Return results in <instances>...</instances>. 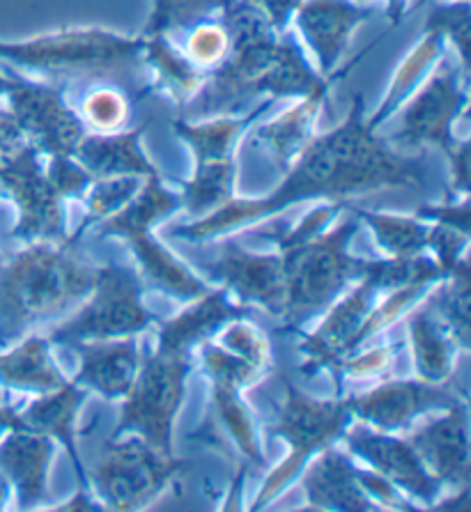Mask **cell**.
Listing matches in <instances>:
<instances>
[{"label": "cell", "instance_id": "cell-1", "mask_svg": "<svg viewBox=\"0 0 471 512\" xmlns=\"http://www.w3.org/2000/svg\"><path fill=\"white\" fill-rule=\"evenodd\" d=\"M283 173V182L265 198H233L189 226L171 230V235L196 244L242 226H253L297 203L320 198L338 203L341 198L357 193L398 186L423 189L428 184V161L423 154H400L384 141L380 131L370 129L366 122V99L354 95L345 122L324 134H315Z\"/></svg>", "mask_w": 471, "mask_h": 512}, {"label": "cell", "instance_id": "cell-44", "mask_svg": "<svg viewBox=\"0 0 471 512\" xmlns=\"http://www.w3.org/2000/svg\"><path fill=\"white\" fill-rule=\"evenodd\" d=\"M357 480L377 510H416L414 503H409L407 496L396 485H391L389 480L382 478L373 469L357 467Z\"/></svg>", "mask_w": 471, "mask_h": 512}, {"label": "cell", "instance_id": "cell-41", "mask_svg": "<svg viewBox=\"0 0 471 512\" xmlns=\"http://www.w3.org/2000/svg\"><path fill=\"white\" fill-rule=\"evenodd\" d=\"M469 23H471V10L469 3H460V0H444V3L432 5V10L426 19V28L437 30L446 40L451 53H455V60L469 72Z\"/></svg>", "mask_w": 471, "mask_h": 512}, {"label": "cell", "instance_id": "cell-20", "mask_svg": "<svg viewBox=\"0 0 471 512\" xmlns=\"http://www.w3.org/2000/svg\"><path fill=\"white\" fill-rule=\"evenodd\" d=\"M432 476L442 485H469V411L467 400L444 409L442 416L423 423L407 439Z\"/></svg>", "mask_w": 471, "mask_h": 512}, {"label": "cell", "instance_id": "cell-10", "mask_svg": "<svg viewBox=\"0 0 471 512\" xmlns=\"http://www.w3.org/2000/svg\"><path fill=\"white\" fill-rule=\"evenodd\" d=\"M191 370L193 352L157 345L141 361L134 386L122 398V416L113 439L138 434L157 451L173 455V425Z\"/></svg>", "mask_w": 471, "mask_h": 512}, {"label": "cell", "instance_id": "cell-23", "mask_svg": "<svg viewBox=\"0 0 471 512\" xmlns=\"http://www.w3.org/2000/svg\"><path fill=\"white\" fill-rule=\"evenodd\" d=\"M308 510H377L357 480V464L345 453L327 446L308 462L301 478Z\"/></svg>", "mask_w": 471, "mask_h": 512}, {"label": "cell", "instance_id": "cell-50", "mask_svg": "<svg viewBox=\"0 0 471 512\" xmlns=\"http://www.w3.org/2000/svg\"><path fill=\"white\" fill-rule=\"evenodd\" d=\"M10 88H12V67H7L0 72V99L7 97Z\"/></svg>", "mask_w": 471, "mask_h": 512}, {"label": "cell", "instance_id": "cell-12", "mask_svg": "<svg viewBox=\"0 0 471 512\" xmlns=\"http://www.w3.org/2000/svg\"><path fill=\"white\" fill-rule=\"evenodd\" d=\"M184 471L187 462L157 451L134 434L125 441H108L95 464L92 480L104 508L127 512L159 499L177 478H182Z\"/></svg>", "mask_w": 471, "mask_h": 512}, {"label": "cell", "instance_id": "cell-33", "mask_svg": "<svg viewBox=\"0 0 471 512\" xmlns=\"http://www.w3.org/2000/svg\"><path fill=\"white\" fill-rule=\"evenodd\" d=\"M51 343L42 336H30L0 354V384L14 391L44 395L67 384L51 356Z\"/></svg>", "mask_w": 471, "mask_h": 512}, {"label": "cell", "instance_id": "cell-25", "mask_svg": "<svg viewBox=\"0 0 471 512\" xmlns=\"http://www.w3.org/2000/svg\"><path fill=\"white\" fill-rule=\"evenodd\" d=\"M276 99L267 97L242 113H226L214 115V118L203 120H187L180 118L173 122L175 136L182 138V143L189 145V150L196 159V164L205 161H221L235 159V150L242 143V138L265 118L269 108L274 106Z\"/></svg>", "mask_w": 471, "mask_h": 512}, {"label": "cell", "instance_id": "cell-32", "mask_svg": "<svg viewBox=\"0 0 471 512\" xmlns=\"http://www.w3.org/2000/svg\"><path fill=\"white\" fill-rule=\"evenodd\" d=\"M239 315L244 308L226 290H207L173 320L159 324V345L193 352Z\"/></svg>", "mask_w": 471, "mask_h": 512}, {"label": "cell", "instance_id": "cell-6", "mask_svg": "<svg viewBox=\"0 0 471 512\" xmlns=\"http://www.w3.org/2000/svg\"><path fill=\"white\" fill-rule=\"evenodd\" d=\"M469 111V72L453 56L437 62L430 76L403 108L393 115L398 129L384 136L391 147L428 150L437 147L451 168V196H469V152L467 138L455 136V124Z\"/></svg>", "mask_w": 471, "mask_h": 512}, {"label": "cell", "instance_id": "cell-34", "mask_svg": "<svg viewBox=\"0 0 471 512\" xmlns=\"http://www.w3.org/2000/svg\"><path fill=\"white\" fill-rule=\"evenodd\" d=\"M237 186V161L221 159V161H205L196 164L193 175L184 182L180 193L182 205L193 216H207L214 209L223 207L235 198Z\"/></svg>", "mask_w": 471, "mask_h": 512}, {"label": "cell", "instance_id": "cell-2", "mask_svg": "<svg viewBox=\"0 0 471 512\" xmlns=\"http://www.w3.org/2000/svg\"><path fill=\"white\" fill-rule=\"evenodd\" d=\"M219 14L230 30V51L207 76L198 97L182 108L187 120L242 113L253 99H297L308 95L341 81V76L352 72L361 58L380 44L375 40L361 56L343 65V72L338 69L331 76H320L292 28L279 30L258 7L246 0H226Z\"/></svg>", "mask_w": 471, "mask_h": 512}, {"label": "cell", "instance_id": "cell-19", "mask_svg": "<svg viewBox=\"0 0 471 512\" xmlns=\"http://www.w3.org/2000/svg\"><path fill=\"white\" fill-rule=\"evenodd\" d=\"M210 271L242 308L258 306L272 317L283 315L285 269L279 251L251 253L239 244L226 242Z\"/></svg>", "mask_w": 471, "mask_h": 512}, {"label": "cell", "instance_id": "cell-8", "mask_svg": "<svg viewBox=\"0 0 471 512\" xmlns=\"http://www.w3.org/2000/svg\"><path fill=\"white\" fill-rule=\"evenodd\" d=\"M182 207L180 193L168 189L161 182L159 173L145 177L141 191L131 200L127 207L115 212L108 219L99 221L97 235L99 237H120L134 248L138 265H141L143 276L148 281L164 290L171 297L180 299H196L200 294L210 290V285L193 274V271L182 265L168 248L157 242L152 235V228L157 221L166 219L175 209Z\"/></svg>", "mask_w": 471, "mask_h": 512}, {"label": "cell", "instance_id": "cell-37", "mask_svg": "<svg viewBox=\"0 0 471 512\" xmlns=\"http://www.w3.org/2000/svg\"><path fill=\"white\" fill-rule=\"evenodd\" d=\"M437 283L439 281H432V278H416V281L403 283V285L393 287V290H389V292H384L382 299L377 301L373 308H370V313L366 315L364 324H361L357 333H354V338L350 340V345H347L343 356L352 354L354 349H359L361 345L368 343V340L377 336V333L389 329L391 324H396L400 317L409 313L414 304H419V301L423 299V294H428L432 290V285H437Z\"/></svg>", "mask_w": 471, "mask_h": 512}, {"label": "cell", "instance_id": "cell-35", "mask_svg": "<svg viewBox=\"0 0 471 512\" xmlns=\"http://www.w3.org/2000/svg\"><path fill=\"white\" fill-rule=\"evenodd\" d=\"M359 221L373 230L375 242L389 260H407L428 251L430 223L423 219H407L396 214L357 212Z\"/></svg>", "mask_w": 471, "mask_h": 512}, {"label": "cell", "instance_id": "cell-46", "mask_svg": "<svg viewBox=\"0 0 471 512\" xmlns=\"http://www.w3.org/2000/svg\"><path fill=\"white\" fill-rule=\"evenodd\" d=\"M30 143L10 111H0V159Z\"/></svg>", "mask_w": 471, "mask_h": 512}, {"label": "cell", "instance_id": "cell-47", "mask_svg": "<svg viewBox=\"0 0 471 512\" xmlns=\"http://www.w3.org/2000/svg\"><path fill=\"white\" fill-rule=\"evenodd\" d=\"M53 510H104V503H95V499H92L90 490H76V494L72 496V499L65 501L63 506H56Z\"/></svg>", "mask_w": 471, "mask_h": 512}, {"label": "cell", "instance_id": "cell-48", "mask_svg": "<svg viewBox=\"0 0 471 512\" xmlns=\"http://www.w3.org/2000/svg\"><path fill=\"white\" fill-rule=\"evenodd\" d=\"M10 430H21L19 409L12 405H0V437Z\"/></svg>", "mask_w": 471, "mask_h": 512}, {"label": "cell", "instance_id": "cell-15", "mask_svg": "<svg viewBox=\"0 0 471 512\" xmlns=\"http://www.w3.org/2000/svg\"><path fill=\"white\" fill-rule=\"evenodd\" d=\"M198 349L203 368L212 379V411L216 425L235 444L239 457H242L239 467L262 469L265 467V455L260 448L256 421L242 400L244 386L256 384L262 372L253 368L249 361L226 352L214 340H207Z\"/></svg>", "mask_w": 471, "mask_h": 512}, {"label": "cell", "instance_id": "cell-42", "mask_svg": "<svg viewBox=\"0 0 471 512\" xmlns=\"http://www.w3.org/2000/svg\"><path fill=\"white\" fill-rule=\"evenodd\" d=\"M216 345L239 356V359L249 361L262 375L272 368V345H269V338L265 336V331L258 329L253 322L244 320L242 315L226 324V331L221 333Z\"/></svg>", "mask_w": 471, "mask_h": 512}, {"label": "cell", "instance_id": "cell-7", "mask_svg": "<svg viewBox=\"0 0 471 512\" xmlns=\"http://www.w3.org/2000/svg\"><path fill=\"white\" fill-rule=\"evenodd\" d=\"M359 276L361 283L347 297L336 301L324 322L301 345L306 361L301 363L299 370L304 377H313L320 370H331V366L345 354L354 333L364 324L370 308L380 301L384 292L416 281V278L442 281L444 271L430 255L419 253L407 260H366L361 262Z\"/></svg>", "mask_w": 471, "mask_h": 512}, {"label": "cell", "instance_id": "cell-14", "mask_svg": "<svg viewBox=\"0 0 471 512\" xmlns=\"http://www.w3.org/2000/svg\"><path fill=\"white\" fill-rule=\"evenodd\" d=\"M5 99L10 104L7 111L44 157H74L88 129L63 85L12 69V88Z\"/></svg>", "mask_w": 471, "mask_h": 512}, {"label": "cell", "instance_id": "cell-17", "mask_svg": "<svg viewBox=\"0 0 471 512\" xmlns=\"http://www.w3.org/2000/svg\"><path fill=\"white\" fill-rule=\"evenodd\" d=\"M460 400H467V393L451 391L446 384H426L421 379L384 382L366 393L345 398L352 416L368 428L391 434L407 430L428 411H444Z\"/></svg>", "mask_w": 471, "mask_h": 512}, {"label": "cell", "instance_id": "cell-27", "mask_svg": "<svg viewBox=\"0 0 471 512\" xmlns=\"http://www.w3.org/2000/svg\"><path fill=\"white\" fill-rule=\"evenodd\" d=\"M148 124L141 127H129L115 134H88L83 136L74 152V159L95 177H118V175H136L150 177L159 170L152 164L143 147V134Z\"/></svg>", "mask_w": 471, "mask_h": 512}, {"label": "cell", "instance_id": "cell-26", "mask_svg": "<svg viewBox=\"0 0 471 512\" xmlns=\"http://www.w3.org/2000/svg\"><path fill=\"white\" fill-rule=\"evenodd\" d=\"M88 391L79 386L76 382H67L60 386V389L37 395V400L30 402V405L19 411L21 418V430L40 432L51 437L53 441L65 446L69 455V462L76 471V478H79L81 490H88L86 471H83L81 457L76 453V416H79L81 405L86 402Z\"/></svg>", "mask_w": 471, "mask_h": 512}, {"label": "cell", "instance_id": "cell-4", "mask_svg": "<svg viewBox=\"0 0 471 512\" xmlns=\"http://www.w3.org/2000/svg\"><path fill=\"white\" fill-rule=\"evenodd\" d=\"M95 281L97 267L83 258L79 237L30 242L0 265V345L83 304Z\"/></svg>", "mask_w": 471, "mask_h": 512}, {"label": "cell", "instance_id": "cell-9", "mask_svg": "<svg viewBox=\"0 0 471 512\" xmlns=\"http://www.w3.org/2000/svg\"><path fill=\"white\" fill-rule=\"evenodd\" d=\"M283 405L279 418L272 425V434L288 444L290 453L285 460L269 473L262 483L251 510H262L279 496L301 469L327 446H334L336 439L343 437L347 425L352 423V414L343 398L315 400L299 391L290 379L283 377Z\"/></svg>", "mask_w": 471, "mask_h": 512}, {"label": "cell", "instance_id": "cell-51", "mask_svg": "<svg viewBox=\"0 0 471 512\" xmlns=\"http://www.w3.org/2000/svg\"><path fill=\"white\" fill-rule=\"evenodd\" d=\"M5 499H7V480L3 478V473H0V510L5 508Z\"/></svg>", "mask_w": 471, "mask_h": 512}, {"label": "cell", "instance_id": "cell-38", "mask_svg": "<svg viewBox=\"0 0 471 512\" xmlns=\"http://www.w3.org/2000/svg\"><path fill=\"white\" fill-rule=\"evenodd\" d=\"M168 37H173L184 56L205 72H212L216 65H221L230 51V30L221 14L200 19Z\"/></svg>", "mask_w": 471, "mask_h": 512}, {"label": "cell", "instance_id": "cell-53", "mask_svg": "<svg viewBox=\"0 0 471 512\" xmlns=\"http://www.w3.org/2000/svg\"><path fill=\"white\" fill-rule=\"evenodd\" d=\"M460 3H469V0H460Z\"/></svg>", "mask_w": 471, "mask_h": 512}, {"label": "cell", "instance_id": "cell-21", "mask_svg": "<svg viewBox=\"0 0 471 512\" xmlns=\"http://www.w3.org/2000/svg\"><path fill=\"white\" fill-rule=\"evenodd\" d=\"M72 349L81 359L74 382L83 389L97 391L106 400H122L131 391L143 361L138 336L76 343Z\"/></svg>", "mask_w": 471, "mask_h": 512}, {"label": "cell", "instance_id": "cell-52", "mask_svg": "<svg viewBox=\"0 0 471 512\" xmlns=\"http://www.w3.org/2000/svg\"><path fill=\"white\" fill-rule=\"evenodd\" d=\"M357 3H364V5H380V0H357ZM382 3H386V0H382Z\"/></svg>", "mask_w": 471, "mask_h": 512}, {"label": "cell", "instance_id": "cell-18", "mask_svg": "<svg viewBox=\"0 0 471 512\" xmlns=\"http://www.w3.org/2000/svg\"><path fill=\"white\" fill-rule=\"evenodd\" d=\"M343 437L347 451L396 485L407 499L421 501L426 508L435 506L444 485L423 467L409 441L393 437L391 432H377L368 425H347Z\"/></svg>", "mask_w": 471, "mask_h": 512}, {"label": "cell", "instance_id": "cell-11", "mask_svg": "<svg viewBox=\"0 0 471 512\" xmlns=\"http://www.w3.org/2000/svg\"><path fill=\"white\" fill-rule=\"evenodd\" d=\"M154 324V315L143 304V285L136 271L106 262L97 267V281L86 297V304L67 322L49 333L51 345L72 347L138 336Z\"/></svg>", "mask_w": 471, "mask_h": 512}, {"label": "cell", "instance_id": "cell-16", "mask_svg": "<svg viewBox=\"0 0 471 512\" xmlns=\"http://www.w3.org/2000/svg\"><path fill=\"white\" fill-rule=\"evenodd\" d=\"M380 14V5H364L357 0H301L292 12L290 28L311 58L315 72L331 76L341 69L357 30Z\"/></svg>", "mask_w": 471, "mask_h": 512}, {"label": "cell", "instance_id": "cell-24", "mask_svg": "<svg viewBox=\"0 0 471 512\" xmlns=\"http://www.w3.org/2000/svg\"><path fill=\"white\" fill-rule=\"evenodd\" d=\"M334 85L336 83L324 85L320 90L292 99V104L285 106L276 118L253 127V143L265 147V152L281 170L288 168L299 157V152L313 141L320 113Z\"/></svg>", "mask_w": 471, "mask_h": 512}, {"label": "cell", "instance_id": "cell-36", "mask_svg": "<svg viewBox=\"0 0 471 512\" xmlns=\"http://www.w3.org/2000/svg\"><path fill=\"white\" fill-rule=\"evenodd\" d=\"M469 294V262L462 260L451 274H446L437 283V290H432L426 297L449 327L462 354L469 352Z\"/></svg>", "mask_w": 471, "mask_h": 512}, {"label": "cell", "instance_id": "cell-28", "mask_svg": "<svg viewBox=\"0 0 471 512\" xmlns=\"http://www.w3.org/2000/svg\"><path fill=\"white\" fill-rule=\"evenodd\" d=\"M143 62L150 92L171 99L177 108L189 106L203 90L210 72L193 65L180 46L164 33L143 35Z\"/></svg>", "mask_w": 471, "mask_h": 512}, {"label": "cell", "instance_id": "cell-22", "mask_svg": "<svg viewBox=\"0 0 471 512\" xmlns=\"http://www.w3.org/2000/svg\"><path fill=\"white\" fill-rule=\"evenodd\" d=\"M53 453V439L40 432L10 430L0 441V473L17 490L21 510H33L46 501Z\"/></svg>", "mask_w": 471, "mask_h": 512}, {"label": "cell", "instance_id": "cell-40", "mask_svg": "<svg viewBox=\"0 0 471 512\" xmlns=\"http://www.w3.org/2000/svg\"><path fill=\"white\" fill-rule=\"evenodd\" d=\"M223 5L226 0H152V12L143 35H175L191 23L219 14Z\"/></svg>", "mask_w": 471, "mask_h": 512}, {"label": "cell", "instance_id": "cell-3", "mask_svg": "<svg viewBox=\"0 0 471 512\" xmlns=\"http://www.w3.org/2000/svg\"><path fill=\"white\" fill-rule=\"evenodd\" d=\"M341 209V203L315 207L297 228L276 239V251L281 253L285 269L283 333L299 331L311 322L334 304L354 276L361 274V260L347 253L361 223L347 216L331 226Z\"/></svg>", "mask_w": 471, "mask_h": 512}, {"label": "cell", "instance_id": "cell-5", "mask_svg": "<svg viewBox=\"0 0 471 512\" xmlns=\"http://www.w3.org/2000/svg\"><path fill=\"white\" fill-rule=\"evenodd\" d=\"M0 62L60 85L120 81L150 95L143 35H120L97 26L60 28L28 40L0 42Z\"/></svg>", "mask_w": 471, "mask_h": 512}, {"label": "cell", "instance_id": "cell-43", "mask_svg": "<svg viewBox=\"0 0 471 512\" xmlns=\"http://www.w3.org/2000/svg\"><path fill=\"white\" fill-rule=\"evenodd\" d=\"M396 352V345H377L366 349V352L354 349L352 354L338 359L334 366H331V372L336 375L338 384L345 382V379H357V382H361V379L382 377L393 368V363H396Z\"/></svg>", "mask_w": 471, "mask_h": 512}, {"label": "cell", "instance_id": "cell-30", "mask_svg": "<svg viewBox=\"0 0 471 512\" xmlns=\"http://www.w3.org/2000/svg\"><path fill=\"white\" fill-rule=\"evenodd\" d=\"M446 53H449V46H446L444 37L439 35L437 30L423 28L421 40L407 51L403 62L393 69L389 85H386L382 95V102L377 104L373 113H366L368 127L380 131L386 122H391L393 115H396L407 99L421 88L423 81L428 79L432 69L437 67V62L442 60Z\"/></svg>", "mask_w": 471, "mask_h": 512}, {"label": "cell", "instance_id": "cell-39", "mask_svg": "<svg viewBox=\"0 0 471 512\" xmlns=\"http://www.w3.org/2000/svg\"><path fill=\"white\" fill-rule=\"evenodd\" d=\"M145 182V177H136V175H118V177H102V180L92 182L90 189L86 191V207L88 214L83 219V226L76 230L74 237L83 235V230L90 228L92 223H99L113 216L115 212H120L122 207H127L131 200L136 198V193L141 191V186Z\"/></svg>", "mask_w": 471, "mask_h": 512}, {"label": "cell", "instance_id": "cell-29", "mask_svg": "<svg viewBox=\"0 0 471 512\" xmlns=\"http://www.w3.org/2000/svg\"><path fill=\"white\" fill-rule=\"evenodd\" d=\"M65 88V85H63ZM69 102L90 134H115L134 122V108L145 97L120 81H88L65 88Z\"/></svg>", "mask_w": 471, "mask_h": 512}, {"label": "cell", "instance_id": "cell-31", "mask_svg": "<svg viewBox=\"0 0 471 512\" xmlns=\"http://www.w3.org/2000/svg\"><path fill=\"white\" fill-rule=\"evenodd\" d=\"M407 329L416 379L426 384H449L455 375V352L460 347L428 299L409 313Z\"/></svg>", "mask_w": 471, "mask_h": 512}, {"label": "cell", "instance_id": "cell-45", "mask_svg": "<svg viewBox=\"0 0 471 512\" xmlns=\"http://www.w3.org/2000/svg\"><path fill=\"white\" fill-rule=\"evenodd\" d=\"M246 3L258 7V10L265 14V17L274 23L279 30L290 28L292 12L297 10L301 0H246Z\"/></svg>", "mask_w": 471, "mask_h": 512}, {"label": "cell", "instance_id": "cell-49", "mask_svg": "<svg viewBox=\"0 0 471 512\" xmlns=\"http://www.w3.org/2000/svg\"><path fill=\"white\" fill-rule=\"evenodd\" d=\"M384 7H386V19H389L391 26H398L409 10V0H386Z\"/></svg>", "mask_w": 471, "mask_h": 512}, {"label": "cell", "instance_id": "cell-13", "mask_svg": "<svg viewBox=\"0 0 471 512\" xmlns=\"http://www.w3.org/2000/svg\"><path fill=\"white\" fill-rule=\"evenodd\" d=\"M0 193L19 207V223L12 235L23 242H63L65 198L46 173V157L26 143L0 159Z\"/></svg>", "mask_w": 471, "mask_h": 512}]
</instances>
